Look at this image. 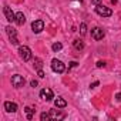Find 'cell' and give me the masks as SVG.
Listing matches in <instances>:
<instances>
[{"mask_svg":"<svg viewBox=\"0 0 121 121\" xmlns=\"http://www.w3.org/2000/svg\"><path fill=\"white\" fill-rule=\"evenodd\" d=\"M51 70H53L54 73H57V74H61V73L66 71V66H64V63L61 61V60L53 58V60H51Z\"/></svg>","mask_w":121,"mask_h":121,"instance_id":"6da1fadb","label":"cell"},{"mask_svg":"<svg viewBox=\"0 0 121 121\" xmlns=\"http://www.w3.org/2000/svg\"><path fill=\"white\" fill-rule=\"evenodd\" d=\"M95 12H97V14H100L103 17H110L112 14V10L110 7H107V6H104V4H97L95 6Z\"/></svg>","mask_w":121,"mask_h":121,"instance_id":"7a4b0ae2","label":"cell"},{"mask_svg":"<svg viewBox=\"0 0 121 121\" xmlns=\"http://www.w3.org/2000/svg\"><path fill=\"white\" fill-rule=\"evenodd\" d=\"M19 53H20V57L23 58V61H29V60L31 58V50L27 46H20L19 47Z\"/></svg>","mask_w":121,"mask_h":121,"instance_id":"3957f363","label":"cell"},{"mask_svg":"<svg viewBox=\"0 0 121 121\" xmlns=\"http://www.w3.org/2000/svg\"><path fill=\"white\" fill-rule=\"evenodd\" d=\"M24 83H26V80H24V77H23V76H20V74H14V76L12 77V86H13V87H16V88L23 87V86H24Z\"/></svg>","mask_w":121,"mask_h":121,"instance_id":"277c9868","label":"cell"},{"mask_svg":"<svg viewBox=\"0 0 121 121\" xmlns=\"http://www.w3.org/2000/svg\"><path fill=\"white\" fill-rule=\"evenodd\" d=\"M31 30H33V33H36V34L41 33V31L44 30V22H43V20H34V22L31 23Z\"/></svg>","mask_w":121,"mask_h":121,"instance_id":"5b68a950","label":"cell"},{"mask_svg":"<svg viewBox=\"0 0 121 121\" xmlns=\"http://www.w3.org/2000/svg\"><path fill=\"white\" fill-rule=\"evenodd\" d=\"M104 36H105V33H104V30H103L101 27H94V29L91 30V37H93L94 40H103Z\"/></svg>","mask_w":121,"mask_h":121,"instance_id":"8992f818","label":"cell"},{"mask_svg":"<svg viewBox=\"0 0 121 121\" xmlns=\"http://www.w3.org/2000/svg\"><path fill=\"white\" fill-rule=\"evenodd\" d=\"M40 98H43V100H46V101H50V100L54 98V94H53V91H51L50 88H43V90L40 91Z\"/></svg>","mask_w":121,"mask_h":121,"instance_id":"52a82bcc","label":"cell"},{"mask_svg":"<svg viewBox=\"0 0 121 121\" xmlns=\"http://www.w3.org/2000/svg\"><path fill=\"white\" fill-rule=\"evenodd\" d=\"M4 16H6L7 22H10V23L16 22V14L12 12V9H10L9 6H4Z\"/></svg>","mask_w":121,"mask_h":121,"instance_id":"ba28073f","label":"cell"},{"mask_svg":"<svg viewBox=\"0 0 121 121\" xmlns=\"http://www.w3.org/2000/svg\"><path fill=\"white\" fill-rule=\"evenodd\" d=\"M4 110L7 112H16L17 111V104L16 103H12V101H6L4 103Z\"/></svg>","mask_w":121,"mask_h":121,"instance_id":"9c48e42d","label":"cell"},{"mask_svg":"<svg viewBox=\"0 0 121 121\" xmlns=\"http://www.w3.org/2000/svg\"><path fill=\"white\" fill-rule=\"evenodd\" d=\"M54 105H56L57 108H64V107L67 105V101H66L64 98H61V97H58V98L54 100Z\"/></svg>","mask_w":121,"mask_h":121,"instance_id":"30bf717a","label":"cell"},{"mask_svg":"<svg viewBox=\"0 0 121 121\" xmlns=\"http://www.w3.org/2000/svg\"><path fill=\"white\" fill-rule=\"evenodd\" d=\"M16 23H17L19 26H23V24L26 23V16H24L22 12L16 13Z\"/></svg>","mask_w":121,"mask_h":121,"instance_id":"8fae6325","label":"cell"},{"mask_svg":"<svg viewBox=\"0 0 121 121\" xmlns=\"http://www.w3.org/2000/svg\"><path fill=\"white\" fill-rule=\"evenodd\" d=\"M73 46H74V48H76V50L81 51V50L84 48V41H83L81 39H76V40L73 41Z\"/></svg>","mask_w":121,"mask_h":121,"instance_id":"7c38bea8","label":"cell"},{"mask_svg":"<svg viewBox=\"0 0 121 121\" xmlns=\"http://www.w3.org/2000/svg\"><path fill=\"white\" fill-rule=\"evenodd\" d=\"M6 31H7V34H9V39L16 37V34H17V31H16L12 26H7V27H6Z\"/></svg>","mask_w":121,"mask_h":121,"instance_id":"4fadbf2b","label":"cell"},{"mask_svg":"<svg viewBox=\"0 0 121 121\" xmlns=\"http://www.w3.org/2000/svg\"><path fill=\"white\" fill-rule=\"evenodd\" d=\"M24 111L27 112V120H33V112H34V110H33V108H30V107H26V108H24Z\"/></svg>","mask_w":121,"mask_h":121,"instance_id":"5bb4252c","label":"cell"},{"mask_svg":"<svg viewBox=\"0 0 121 121\" xmlns=\"http://www.w3.org/2000/svg\"><path fill=\"white\" fill-rule=\"evenodd\" d=\"M40 120H41V121H48V120H51V114H50V112H41Z\"/></svg>","mask_w":121,"mask_h":121,"instance_id":"9a60e30c","label":"cell"},{"mask_svg":"<svg viewBox=\"0 0 121 121\" xmlns=\"http://www.w3.org/2000/svg\"><path fill=\"white\" fill-rule=\"evenodd\" d=\"M34 67L37 69V70H41V67H43V61L40 58H34Z\"/></svg>","mask_w":121,"mask_h":121,"instance_id":"2e32d148","label":"cell"},{"mask_svg":"<svg viewBox=\"0 0 121 121\" xmlns=\"http://www.w3.org/2000/svg\"><path fill=\"white\" fill-rule=\"evenodd\" d=\"M86 33H87V26H86V23H81L80 24V34L86 36Z\"/></svg>","mask_w":121,"mask_h":121,"instance_id":"e0dca14e","label":"cell"},{"mask_svg":"<svg viewBox=\"0 0 121 121\" xmlns=\"http://www.w3.org/2000/svg\"><path fill=\"white\" fill-rule=\"evenodd\" d=\"M51 48H53V51H60V50L63 48V44L61 43H54Z\"/></svg>","mask_w":121,"mask_h":121,"instance_id":"ac0fdd59","label":"cell"},{"mask_svg":"<svg viewBox=\"0 0 121 121\" xmlns=\"http://www.w3.org/2000/svg\"><path fill=\"white\" fill-rule=\"evenodd\" d=\"M50 114H51V118H64V115H63V114H58V112H56L54 110H51V111H50Z\"/></svg>","mask_w":121,"mask_h":121,"instance_id":"d6986e66","label":"cell"},{"mask_svg":"<svg viewBox=\"0 0 121 121\" xmlns=\"http://www.w3.org/2000/svg\"><path fill=\"white\" fill-rule=\"evenodd\" d=\"M97 67H98V69L105 67V61H97Z\"/></svg>","mask_w":121,"mask_h":121,"instance_id":"ffe728a7","label":"cell"},{"mask_svg":"<svg viewBox=\"0 0 121 121\" xmlns=\"http://www.w3.org/2000/svg\"><path fill=\"white\" fill-rule=\"evenodd\" d=\"M37 84H39V83H37L36 80H31V81H30V86H31V87H37Z\"/></svg>","mask_w":121,"mask_h":121,"instance_id":"44dd1931","label":"cell"},{"mask_svg":"<svg viewBox=\"0 0 121 121\" xmlns=\"http://www.w3.org/2000/svg\"><path fill=\"white\" fill-rule=\"evenodd\" d=\"M98 84H100V83H98V81H94V83H93V84H90V88H95V87H97V86H98Z\"/></svg>","mask_w":121,"mask_h":121,"instance_id":"7402d4cb","label":"cell"},{"mask_svg":"<svg viewBox=\"0 0 121 121\" xmlns=\"http://www.w3.org/2000/svg\"><path fill=\"white\" fill-rule=\"evenodd\" d=\"M91 3L97 6V4H101V0H91Z\"/></svg>","mask_w":121,"mask_h":121,"instance_id":"603a6c76","label":"cell"},{"mask_svg":"<svg viewBox=\"0 0 121 121\" xmlns=\"http://www.w3.org/2000/svg\"><path fill=\"white\" fill-rule=\"evenodd\" d=\"M37 74H39V77H40V78H43V77H44V73H43V70H39V71H37Z\"/></svg>","mask_w":121,"mask_h":121,"instance_id":"cb8c5ba5","label":"cell"},{"mask_svg":"<svg viewBox=\"0 0 121 121\" xmlns=\"http://www.w3.org/2000/svg\"><path fill=\"white\" fill-rule=\"evenodd\" d=\"M115 100L121 103V93H118V94H115Z\"/></svg>","mask_w":121,"mask_h":121,"instance_id":"d4e9b609","label":"cell"},{"mask_svg":"<svg viewBox=\"0 0 121 121\" xmlns=\"http://www.w3.org/2000/svg\"><path fill=\"white\" fill-rule=\"evenodd\" d=\"M70 64H71L70 67H76V66H77V63H76V61H73V63H70Z\"/></svg>","mask_w":121,"mask_h":121,"instance_id":"484cf974","label":"cell"}]
</instances>
